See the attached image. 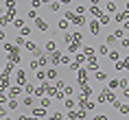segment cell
<instances>
[{"instance_id":"cell-1","label":"cell","mask_w":129,"mask_h":120,"mask_svg":"<svg viewBox=\"0 0 129 120\" xmlns=\"http://www.w3.org/2000/svg\"><path fill=\"white\" fill-rule=\"evenodd\" d=\"M114 20H116V22H120V24H125V22L129 20V11H127V9H125V11H118Z\"/></svg>"},{"instance_id":"cell-2","label":"cell","mask_w":129,"mask_h":120,"mask_svg":"<svg viewBox=\"0 0 129 120\" xmlns=\"http://www.w3.org/2000/svg\"><path fill=\"white\" fill-rule=\"evenodd\" d=\"M15 79H18V83H20V85H22V87L26 85V74L22 72V70H20V72H18V74H15Z\"/></svg>"},{"instance_id":"cell-3","label":"cell","mask_w":129,"mask_h":120,"mask_svg":"<svg viewBox=\"0 0 129 120\" xmlns=\"http://www.w3.org/2000/svg\"><path fill=\"white\" fill-rule=\"evenodd\" d=\"M35 24H37V28H40V31H48V24L42 20V18H37V20H35Z\"/></svg>"},{"instance_id":"cell-4","label":"cell","mask_w":129,"mask_h":120,"mask_svg":"<svg viewBox=\"0 0 129 120\" xmlns=\"http://www.w3.org/2000/svg\"><path fill=\"white\" fill-rule=\"evenodd\" d=\"M46 50H48V53H55V50H57V44H55L53 39H50V42H46Z\"/></svg>"},{"instance_id":"cell-5","label":"cell","mask_w":129,"mask_h":120,"mask_svg":"<svg viewBox=\"0 0 129 120\" xmlns=\"http://www.w3.org/2000/svg\"><path fill=\"white\" fill-rule=\"evenodd\" d=\"M33 113L37 116V118H40V116H44V113H46V107H35V109H33Z\"/></svg>"},{"instance_id":"cell-6","label":"cell","mask_w":129,"mask_h":120,"mask_svg":"<svg viewBox=\"0 0 129 120\" xmlns=\"http://www.w3.org/2000/svg\"><path fill=\"white\" fill-rule=\"evenodd\" d=\"M50 61H53V63H59V61H61V57H59V53H57V50H55V53H50Z\"/></svg>"},{"instance_id":"cell-7","label":"cell","mask_w":129,"mask_h":120,"mask_svg":"<svg viewBox=\"0 0 129 120\" xmlns=\"http://www.w3.org/2000/svg\"><path fill=\"white\" fill-rule=\"evenodd\" d=\"M90 31L94 35H99V22H90Z\"/></svg>"},{"instance_id":"cell-8","label":"cell","mask_w":129,"mask_h":120,"mask_svg":"<svg viewBox=\"0 0 129 120\" xmlns=\"http://www.w3.org/2000/svg\"><path fill=\"white\" fill-rule=\"evenodd\" d=\"M20 92H22V85H20V87H13V90L9 92V96H11V98H15V96H18Z\"/></svg>"},{"instance_id":"cell-9","label":"cell","mask_w":129,"mask_h":120,"mask_svg":"<svg viewBox=\"0 0 129 120\" xmlns=\"http://www.w3.org/2000/svg\"><path fill=\"white\" fill-rule=\"evenodd\" d=\"M48 9L50 11H59V2H48Z\"/></svg>"},{"instance_id":"cell-10","label":"cell","mask_w":129,"mask_h":120,"mask_svg":"<svg viewBox=\"0 0 129 120\" xmlns=\"http://www.w3.org/2000/svg\"><path fill=\"white\" fill-rule=\"evenodd\" d=\"M109 20H112V18H109L107 13H103V15H101V24H109Z\"/></svg>"},{"instance_id":"cell-11","label":"cell","mask_w":129,"mask_h":120,"mask_svg":"<svg viewBox=\"0 0 129 120\" xmlns=\"http://www.w3.org/2000/svg\"><path fill=\"white\" fill-rule=\"evenodd\" d=\"M63 107H66V109H75V100H66V105H63Z\"/></svg>"},{"instance_id":"cell-12","label":"cell","mask_w":129,"mask_h":120,"mask_svg":"<svg viewBox=\"0 0 129 120\" xmlns=\"http://www.w3.org/2000/svg\"><path fill=\"white\" fill-rule=\"evenodd\" d=\"M24 90H26L28 94H35V90H37V87H33V85H28V83H26V85H24Z\"/></svg>"},{"instance_id":"cell-13","label":"cell","mask_w":129,"mask_h":120,"mask_svg":"<svg viewBox=\"0 0 129 120\" xmlns=\"http://www.w3.org/2000/svg\"><path fill=\"white\" fill-rule=\"evenodd\" d=\"M9 20H11V13H9V15H2V18H0V24H7Z\"/></svg>"},{"instance_id":"cell-14","label":"cell","mask_w":129,"mask_h":120,"mask_svg":"<svg viewBox=\"0 0 129 120\" xmlns=\"http://www.w3.org/2000/svg\"><path fill=\"white\" fill-rule=\"evenodd\" d=\"M46 76H48V79H57V70H48Z\"/></svg>"},{"instance_id":"cell-15","label":"cell","mask_w":129,"mask_h":120,"mask_svg":"<svg viewBox=\"0 0 129 120\" xmlns=\"http://www.w3.org/2000/svg\"><path fill=\"white\" fill-rule=\"evenodd\" d=\"M35 74H37V79H40V81H44V79H46V74L42 72V70H35Z\"/></svg>"},{"instance_id":"cell-16","label":"cell","mask_w":129,"mask_h":120,"mask_svg":"<svg viewBox=\"0 0 129 120\" xmlns=\"http://www.w3.org/2000/svg\"><path fill=\"white\" fill-rule=\"evenodd\" d=\"M92 15H99V18H101L103 11H101V9H96V7H92Z\"/></svg>"},{"instance_id":"cell-17","label":"cell","mask_w":129,"mask_h":120,"mask_svg":"<svg viewBox=\"0 0 129 120\" xmlns=\"http://www.w3.org/2000/svg\"><path fill=\"white\" fill-rule=\"evenodd\" d=\"M99 53H101V55H109V53H107V46H105V44H103V46H99Z\"/></svg>"},{"instance_id":"cell-18","label":"cell","mask_w":129,"mask_h":120,"mask_svg":"<svg viewBox=\"0 0 129 120\" xmlns=\"http://www.w3.org/2000/svg\"><path fill=\"white\" fill-rule=\"evenodd\" d=\"M5 103H7V94L0 92V105H5Z\"/></svg>"},{"instance_id":"cell-19","label":"cell","mask_w":129,"mask_h":120,"mask_svg":"<svg viewBox=\"0 0 129 120\" xmlns=\"http://www.w3.org/2000/svg\"><path fill=\"white\" fill-rule=\"evenodd\" d=\"M37 63H40V68H42V66H46V63H48V59H46V57H40V61H37Z\"/></svg>"},{"instance_id":"cell-20","label":"cell","mask_w":129,"mask_h":120,"mask_svg":"<svg viewBox=\"0 0 129 120\" xmlns=\"http://www.w3.org/2000/svg\"><path fill=\"white\" fill-rule=\"evenodd\" d=\"M13 24H15L18 28H20V26H24V20H22V18H20V20H13Z\"/></svg>"},{"instance_id":"cell-21","label":"cell","mask_w":129,"mask_h":120,"mask_svg":"<svg viewBox=\"0 0 129 120\" xmlns=\"http://www.w3.org/2000/svg\"><path fill=\"white\" fill-rule=\"evenodd\" d=\"M109 59L116 61V59H118V53H116V50H112V53H109Z\"/></svg>"},{"instance_id":"cell-22","label":"cell","mask_w":129,"mask_h":120,"mask_svg":"<svg viewBox=\"0 0 129 120\" xmlns=\"http://www.w3.org/2000/svg\"><path fill=\"white\" fill-rule=\"evenodd\" d=\"M107 11H116V5H114V2H107Z\"/></svg>"},{"instance_id":"cell-23","label":"cell","mask_w":129,"mask_h":120,"mask_svg":"<svg viewBox=\"0 0 129 120\" xmlns=\"http://www.w3.org/2000/svg\"><path fill=\"white\" fill-rule=\"evenodd\" d=\"M92 120H109V118H107V116H94Z\"/></svg>"},{"instance_id":"cell-24","label":"cell","mask_w":129,"mask_h":120,"mask_svg":"<svg viewBox=\"0 0 129 120\" xmlns=\"http://www.w3.org/2000/svg\"><path fill=\"white\" fill-rule=\"evenodd\" d=\"M33 7H37V9H40V7H42V0H33Z\"/></svg>"},{"instance_id":"cell-25","label":"cell","mask_w":129,"mask_h":120,"mask_svg":"<svg viewBox=\"0 0 129 120\" xmlns=\"http://www.w3.org/2000/svg\"><path fill=\"white\" fill-rule=\"evenodd\" d=\"M0 116H7V109H5L2 105H0Z\"/></svg>"},{"instance_id":"cell-26","label":"cell","mask_w":129,"mask_h":120,"mask_svg":"<svg viewBox=\"0 0 129 120\" xmlns=\"http://www.w3.org/2000/svg\"><path fill=\"white\" fill-rule=\"evenodd\" d=\"M122 94H125V98H129V90L127 87H122Z\"/></svg>"},{"instance_id":"cell-27","label":"cell","mask_w":129,"mask_h":120,"mask_svg":"<svg viewBox=\"0 0 129 120\" xmlns=\"http://www.w3.org/2000/svg\"><path fill=\"white\" fill-rule=\"evenodd\" d=\"M99 2H101V0H92V5H94V7H96V5H99Z\"/></svg>"},{"instance_id":"cell-28","label":"cell","mask_w":129,"mask_h":120,"mask_svg":"<svg viewBox=\"0 0 129 120\" xmlns=\"http://www.w3.org/2000/svg\"><path fill=\"white\" fill-rule=\"evenodd\" d=\"M61 2H63V5H68V2H72V0H61Z\"/></svg>"},{"instance_id":"cell-29","label":"cell","mask_w":129,"mask_h":120,"mask_svg":"<svg viewBox=\"0 0 129 120\" xmlns=\"http://www.w3.org/2000/svg\"><path fill=\"white\" fill-rule=\"evenodd\" d=\"M2 37H5V31H0V39H2Z\"/></svg>"},{"instance_id":"cell-30","label":"cell","mask_w":129,"mask_h":120,"mask_svg":"<svg viewBox=\"0 0 129 120\" xmlns=\"http://www.w3.org/2000/svg\"><path fill=\"white\" fill-rule=\"evenodd\" d=\"M33 120H40V118H37V116H35V118H33Z\"/></svg>"},{"instance_id":"cell-31","label":"cell","mask_w":129,"mask_h":120,"mask_svg":"<svg viewBox=\"0 0 129 120\" xmlns=\"http://www.w3.org/2000/svg\"><path fill=\"white\" fill-rule=\"evenodd\" d=\"M0 13H2V7H0Z\"/></svg>"}]
</instances>
